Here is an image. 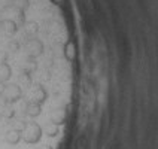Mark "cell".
Here are the masks:
<instances>
[{"instance_id": "277c9868", "label": "cell", "mask_w": 158, "mask_h": 149, "mask_svg": "<svg viewBox=\"0 0 158 149\" xmlns=\"http://www.w3.org/2000/svg\"><path fill=\"white\" fill-rule=\"evenodd\" d=\"M37 149H54L51 145H42V146H39Z\"/></svg>"}, {"instance_id": "7a4b0ae2", "label": "cell", "mask_w": 158, "mask_h": 149, "mask_svg": "<svg viewBox=\"0 0 158 149\" xmlns=\"http://www.w3.org/2000/svg\"><path fill=\"white\" fill-rule=\"evenodd\" d=\"M5 142L9 146H17L19 142H23V131L19 128H10L5 133Z\"/></svg>"}, {"instance_id": "3957f363", "label": "cell", "mask_w": 158, "mask_h": 149, "mask_svg": "<svg viewBox=\"0 0 158 149\" xmlns=\"http://www.w3.org/2000/svg\"><path fill=\"white\" fill-rule=\"evenodd\" d=\"M60 128L61 127H58V125H55V124L52 122H49V124H46L45 125V136L46 137H57L58 134H60Z\"/></svg>"}, {"instance_id": "6da1fadb", "label": "cell", "mask_w": 158, "mask_h": 149, "mask_svg": "<svg viewBox=\"0 0 158 149\" xmlns=\"http://www.w3.org/2000/svg\"><path fill=\"white\" fill-rule=\"evenodd\" d=\"M44 130L45 127H42L37 121H30L23 131V142L26 145H37L44 137Z\"/></svg>"}]
</instances>
